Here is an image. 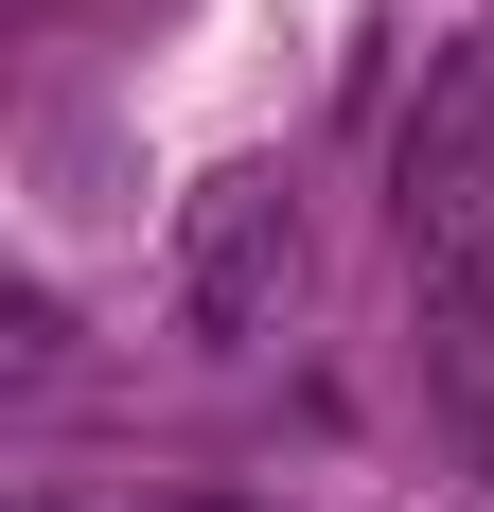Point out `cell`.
<instances>
[{
    "mask_svg": "<svg viewBox=\"0 0 494 512\" xmlns=\"http://www.w3.org/2000/svg\"><path fill=\"white\" fill-rule=\"evenodd\" d=\"M389 230L406 265H494V36H442L389 124Z\"/></svg>",
    "mask_w": 494,
    "mask_h": 512,
    "instance_id": "cell-1",
    "label": "cell"
},
{
    "mask_svg": "<svg viewBox=\"0 0 494 512\" xmlns=\"http://www.w3.org/2000/svg\"><path fill=\"white\" fill-rule=\"evenodd\" d=\"M300 301V195L283 177H212L177 212V248H159V318H177V354H265Z\"/></svg>",
    "mask_w": 494,
    "mask_h": 512,
    "instance_id": "cell-2",
    "label": "cell"
},
{
    "mask_svg": "<svg viewBox=\"0 0 494 512\" xmlns=\"http://www.w3.org/2000/svg\"><path fill=\"white\" fill-rule=\"evenodd\" d=\"M0 371H18V389H53V371H71V318H53L36 283H18V318H0Z\"/></svg>",
    "mask_w": 494,
    "mask_h": 512,
    "instance_id": "cell-3",
    "label": "cell"
},
{
    "mask_svg": "<svg viewBox=\"0 0 494 512\" xmlns=\"http://www.w3.org/2000/svg\"><path fill=\"white\" fill-rule=\"evenodd\" d=\"M0 512H89V495H71V477H18V495H0Z\"/></svg>",
    "mask_w": 494,
    "mask_h": 512,
    "instance_id": "cell-4",
    "label": "cell"
}]
</instances>
